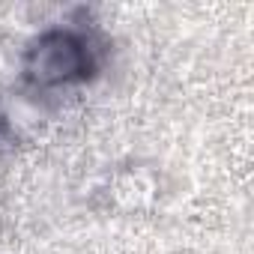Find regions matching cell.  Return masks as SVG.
<instances>
[{"instance_id":"2","label":"cell","mask_w":254,"mask_h":254,"mask_svg":"<svg viewBox=\"0 0 254 254\" xmlns=\"http://www.w3.org/2000/svg\"><path fill=\"white\" fill-rule=\"evenodd\" d=\"M12 144H15V138H12V132H9L6 120L0 117V153H3V150H12Z\"/></svg>"},{"instance_id":"1","label":"cell","mask_w":254,"mask_h":254,"mask_svg":"<svg viewBox=\"0 0 254 254\" xmlns=\"http://www.w3.org/2000/svg\"><path fill=\"white\" fill-rule=\"evenodd\" d=\"M102 57H105V45L93 30L51 27L27 45L21 78L39 93L78 87L99 75Z\"/></svg>"}]
</instances>
